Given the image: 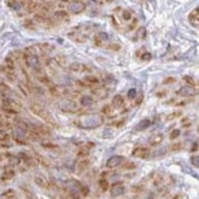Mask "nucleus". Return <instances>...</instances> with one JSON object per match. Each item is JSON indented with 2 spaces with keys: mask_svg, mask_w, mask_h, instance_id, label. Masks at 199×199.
Returning <instances> with one entry per match:
<instances>
[{
  "mask_svg": "<svg viewBox=\"0 0 199 199\" xmlns=\"http://www.w3.org/2000/svg\"><path fill=\"white\" fill-rule=\"evenodd\" d=\"M30 108H31V111L36 115H38V117L42 119V121H44L47 124H50V126H53V127L57 126V121H55V118L53 117V114L50 113L46 107H43L42 105H39V103H32Z\"/></svg>",
  "mask_w": 199,
  "mask_h": 199,
  "instance_id": "f257e3e1",
  "label": "nucleus"
},
{
  "mask_svg": "<svg viewBox=\"0 0 199 199\" xmlns=\"http://www.w3.org/2000/svg\"><path fill=\"white\" fill-rule=\"evenodd\" d=\"M84 128H94V127H98L101 123L103 122L102 115H96V114H91V115H85L81 119Z\"/></svg>",
  "mask_w": 199,
  "mask_h": 199,
  "instance_id": "f03ea898",
  "label": "nucleus"
},
{
  "mask_svg": "<svg viewBox=\"0 0 199 199\" xmlns=\"http://www.w3.org/2000/svg\"><path fill=\"white\" fill-rule=\"evenodd\" d=\"M59 107L63 112H68V113H75L79 111V106L76 105V102H74L71 100H65L59 105Z\"/></svg>",
  "mask_w": 199,
  "mask_h": 199,
  "instance_id": "7ed1b4c3",
  "label": "nucleus"
},
{
  "mask_svg": "<svg viewBox=\"0 0 199 199\" xmlns=\"http://www.w3.org/2000/svg\"><path fill=\"white\" fill-rule=\"evenodd\" d=\"M25 62L30 68H33V69L39 68V59H38V55L36 53L25 54Z\"/></svg>",
  "mask_w": 199,
  "mask_h": 199,
  "instance_id": "20e7f679",
  "label": "nucleus"
},
{
  "mask_svg": "<svg viewBox=\"0 0 199 199\" xmlns=\"http://www.w3.org/2000/svg\"><path fill=\"white\" fill-rule=\"evenodd\" d=\"M132 155L135 156V157H139V159H149L150 157V150L146 149V147H143V146H138L133 150Z\"/></svg>",
  "mask_w": 199,
  "mask_h": 199,
  "instance_id": "39448f33",
  "label": "nucleus"
},
{
  "mask_svg": "<svg viewBox=\"0 0 199 199\" xmlns=\"http://www.w3.org/2000/svg\"><path fill=\"white\" fill-rule=\"evenodd\" d=\"M124 161V157L121 156V155H114L112 157H109V159L107 160V164H106V166H107L108 168H114L117 167V166H119L121 164H123Z\"/></svg>",
  "mask_w": 199,
  "mask_h": 199,
  "instance_id": "423d86ee",
  "label": "nucleus"
},
{
  "mask_svg": "<svg viewBox=\"0 0 199 199\" xmlns=\"http://www.w3.org/2000/svg\"><path fill=\"white\" fill-rule=\"evenodd\" d=\"M69 9H70V11H71L73 14L77 15V14H81V12L85 11L86 5H85L84 3H81V1H75V3H71V4H70Z\"/></svg>",
  "mask_w": 199,
  "mask_h": 199,
  "instance_id": "0eeeda50",
  "label": "nucleus"
},
{
  "mask_svg": "<svg viewBox=\"0 0 199 199\" xmlns=\"http://www.w3.org/2000/svg\"><path fill=\"white\" fill-rule=\"evenodd\" d=\"M109 39V36L106 33V32H100V33H97L95 36V39L94 42L96 46H98V47H101V46H103L105 43H107Z\"/></svg>",
  "mask_w": 199,
  "mask_h": 199,
  "instance_id": "6e6552de",
  "label": "nucleus"
},
{
  "mask_svg": "<svg viewBox=\"0 0 199 199\" xmlns=\"http://www.w3.org/2000/svg\"><path fill=\"white\" fill-rule=\"evenodd\" d=\"M92 95H94V97L96 100H102V98H106L108 95V90L105 89V87H97V89L92 90ZM92 97V98H94Z\"/></svg>",
  "mask_w": 199,
  "mask_h": 199,
  "instance_id": "1a4fd4ad",
  "label": "nucleus"
},
{
  "mask_svg": "<svg viewBox=\"0 0 199 199\" xmlns=\"http://www.w3.org/2000/svg\"><path fill=\"white\" fill-rule=\"evenodd\" d=\"M124 192H126V187L121 183L114 184V186L111 188V196L112 197H119V196H122Z\"/></svg>",
  "mask_w": 199,
  "mask_h": 199,
  "instance_id": "9d476101",
  "label": "nucleus"
},
{
  "mask_svg": "<svg viewBox=\"0 0 199 199\" xmlns=\"http://www.w3.org/2000/svg\"><path fill=\"white\" fill-rule=\"evenodd\" d=\"M188 20H189V24H191L193 27L198 29V26H199V16H198V9L197 7L194 9L191 14H189Z\"/></svg>",
  "mask_w": 199,
  "mask_h": 199,
  "instance_id": "9b49d317",
  "label": "nucleus"
},
{
  "mask_svg": "<svg viewBox=\"0 0 199 199\" xmlns=\"http://www.w3.org/2000/svg\"><path fill=\"white\" fill-rule=\"evenodd\" d=\"M150 126H151V121H150V119H147V118H145V119H143V121L139 122L134 129H135L137 132H143V130H145V129L149 128Z\"/></svg>",
  "mask_w": 199,
  "mask_h": 199,
  "instance_id": "f8f14e48",
  "label": "nucleus"
},
{
  "mask_svg": "<svg viewBox=\"0 0 199 199\" xmlns=\"http://www.w3.org/2000/svg\"><path fill=\"white\" fill-rule=\"evenodd\" d=\"M35 18L38 22H41L42 25H46V26H53V22L52 20L48 17V16H46V15H41V14H37V15L35 16Z\"/></svg>",
  "mask_w": 199,
  "mask_h": 199,
  "instance_id": "ddd939ff",
  "label": "nucleus"
},
{
  "mask_svg": "<svg viewBox=\"0 0 199 199\" xmlns=\"http://www.w3.org/2000/svg\"><path fill=\"white\" fill-rule=\"evenodd\" d=\"M162 140H164V135L160 133H157V134H154L152 137H150L149 143H150V145H159L162 143Z\"/></svg>",
  "mask_w": 199,
  "mask_h": 199,
  "instance_id": "4468645a",
  "label": "nucleus"
},
{
  "mask_svg": "<svg viewBox=\"0 0 199 199\" xmlns=\"http://www.w3.org/2000/svg\"><path fill=\"white\" fill-rule=\"evenodd\" d=\"M194 94V90L192 86H183L182 89H179L177 91V95L179 96H191Z\"/></svg>",
  "mask_w": 199,
  "mask_h": 199,
  "instance_id": "2eb2a0df",
  "label": "nucleus"
},
{
  "mask_svg": "<svg viewBox=\"0 0 199 199\" xmlns=\"http://www.w3.org/2000/svg\"><path fill=\"white\" fill-rule=\"evenodd\" d=\"M80 105L81 106H84V107H87V106H91V105H94V98H92V96H82L80 97Z\"/></svg>",
  "mask_w": 199,
  "mask_h": 199,
  "instance_id": "dca6fc26",
  "label": "nucleus"
},
{
  "mask_svg": "<svg viewBox=\"0 0 199 199\" xmlns=\"http://www.w3.org/2000/svg\"><path fill=\"white\" fill-rule=\"evenodd\" d=\"M112 105H113V107H115V108L122 107V106L124 105V100H123V97H122L121 95L114 96V97H113V101H112Z\"/></svg>",
  "mask_w": 199,
  "mask_h": 199,
  "instance_id": "f3484780",
  "label": "nucleus"
},
{
  "mask_svg": "<svg viewBox=\"0 0 199 199\" xmlns=\"http://www.w3.org/2000/svg\"><path fill=\"white\" fill-rule=\"evenodd\" d=\"M70 70H73V71H85L86 70V67L84 65V64H79V63H75V64H71L70 67Z\"/></svg>",
  "mask_w": 199,
  "mask_h": 199,
  "instance_id": "a211bd4d",
  "label": "nucleus"
},
{
  "mask_svg": "<svg viewBox=\"0 0 199 199\" xmlns=\"http://www.w3.org/2000/svg\"><path fill=\"white\" fill-rule=\"evenodd\" d=\"M54 16H55V18H58V20H68V12L64 11V10L55 11Z\"/></svg>",
  "mask_w": 199,
  "mask_h": 199,
  "instance_id": "6ab92c4d",
  "label": "nucleus"
},
{
  "mask_svg": "<svg viewBox=\"0 0 199 199\" xmlns=\"http://www.w3.org/2000/svg\"><path fill=\"white\" fill-rule=\"evenodd\" d=\"M84 81L85 82H89V84H92V85H95V84H98L100 80L97 79L95 75H86L84 77Z\"/></svg>",
  "mask_w": 199,
  "mask_h": 199,
  "instance_id": "aec40b11",
  "label": "nucleus"
},
{
  "mask_svg": "<svg viewBox=\"0 0 199 199\" xmlns=\"http://www.w3.org/2000/svg\"><path fill=\"white\" fill-rule=\"evenodd\" d=\"M145 33H146V30L144 29V27H140V29L138 30V32H137V36H138V37H135V38H134V41H138V39L144 38V37H145Z\"/></svg>",
  "mask_w": 199,
  "mask_h": 199,
  "instance_id": "412c9836",
  "label": "nucleus"
},
{
  "mask_svg": "<svg viewBox=\"0 0 199 199\" xmlns=\"http://www.w3.org/2000/svg\"><path fill=\"white\" fill-rule=\"evenodd\" d=\"M122 17H123V20L124 21H129L132 18V12L129 11V10H124L122 12Z\"/></svg>",
  "mask_w": 199,
  "mask_h": 199,
  "instance_id": "4be33fe9",
  "label": "nucleus"
},
{
  "mask_svg": "<svg viewBox=\"0 0 199 199\" xmlns=\"http://www.w3.org/2000/svg\"><path fill=\"white\" fill-rule=\"evenodd\" d=\"M35 181H36V183L38 184V186H41V187H46V186H47V182H46L42 177H39V176L35 178Z\"/></svg>",
  "mask_w": 199,
  "mask_h": 199,
  "instance_id": "5701e85b",
  "label": "nucleus"
},
{
  "mask_svg": "<svg viewBox=\"0 0 199 199\" xmlns=\"http://www.w3.org/2000/svg\"><path fill=\"white\" fill-rule=\"evenodd\" d=\"M182 114V112H173V113H171L170 115H167V121H172V119H176L177 117H179V115Z\"/></svg>",
  "mask_w": 199,
  "mask_h": 199,
  "instance_id": "b1692460",
  "label": "nucleus"
},
{
  "mask_svg": "<svg viewBox=\"0 0 199 199\" xmlns=\"http://www.w3.org/2000/svg\"><path fill=\"white\" fill-rule=\"evenodd\" d=\"M191 162H192V165H194V167H198V166H199V157H198V155H194V156L191 157Z\"/></svg>",
  "mask_w": 199,
  "mask_h": 199,
  "instance_id": "393cba45",
  "label": "nucleus"
},
{
  "mask_svg": "<svg viewBox=\"0 0 199 199\" xmlns=\"http://www.w3.org/2000/svg\"><path fill=\"white\" fill-rule=\"evenodd\" d=\"M137 97V90L135 89H130L128 91V98H130V100H134Z\"/></svg>",
  "mask_w": 199,
  "mask_h": 199,
  "instance_id": "a878e982",
  "label": "nucleus"
},
{
  "mask_svg": "<svg viewBox=\"0 0 199 199\" xmlns=\"http://www.w3.org/2000/svg\"><path fill=\"white\" fill-rule=\"evenodd\" d=\"M179 134H181V130H179V129H175V130L171 132L170 138H171V139H176V138L179 137Z\"/></svg>",
  "mask_w": 199,
  "mask_h": 199,
  "instance_id": "bb28decb",
  "label": "nucleus"
},
{
  "mask_svg": "<svg viewBox=\"0 0 199 199\" xmlns=\"http://www.w3.org/2000/svg\"><path fill=\"white\" fill-rule=\"evenodd\" d=\"M184 79V80H186L187 82H188V84H189V86H194V85H196V81H194V79L193 77H191V76H184L183 77Z\"/></svg>",
  "mask_w": 199,
  "mask_h": 199,
  "instance_id": "cd10ccee",
  "label": "nucleus"
},
{
  "mask_svg": "<svg viewBox=\"0 0 199 199\" xmlns=\"http://www.w3.org/2000/svg\"><path fill=\"white\" fill-rule=\"evenodd\" d=\"M100 187H101V189L106 191V189L108 188V182L106 181V179H101V181H100Z\"/></svg>",
  "mask_w": 199,
  "mask_h": 199,
  "instance_id": "c85d7f7f",
  "label": "nucleus"
},
{
  "mask_svg": "<svg viewBox=\"0 0 199 199\" xmlns=\"http://www.w3.org/2000/svg\"><path fill=\"white\" fill-rule=\"evenodd\" d=\"M150 59H151V54H150V53H143V54H141V60L149 62Z\"/></svg>",
  "mask_w": 199,
  "mask_h": 199,
  "instance_id": "c756f323",
  "label": "nucleus"
},
{
  "mask_svg": "<svg viewBox=\"0 0 199 199\" xmlns=\"http://www.w3.org/2000/svg\"><path fill=\"white\" fill-rule=\"evenodd\" d=\"M182 146H183L182 143H176V144L172 145V150H173V151H176V150H181Z\"/></svg>",
  "mask_w": 199,
  "mask_h": 199,
  "instance_id": "7c9ffc66",
  "label": "nucleus"
},
{
  "mask_svg": "<svg viewBox=\"0 0 199 199\" xmlns=\"http://www.w3.org/2000/svg\"><path fill=\"white\" fill-rule=\"evenodd\" d=\"M43 147H46V149H55L57 145H55V144H50V143H47V144H43Z\"/></svg>",
  "mask_w": 199,
  "mask_h": 199,
  "instance_id": "2f4dec72",
  "label": "nucleus"
},
{
  "mask_svg": "<svg viewBox=\"0 0 199 199\" xmlns=\"http://www.w3.org/2000/svg\"><path fill=\"white\" fill-rule=\"evenodd\" d=\"M124 168H135V164L134 162H127V165L123 166Z\"/></svg>",
  "mask_w": 199,
  "mask_h": 199,
  "instance_id": "473e14b6",
  "label": "nucleus"
},
{
  "mask_svg": "<svg viewBox=\"0 0 199 199\" xmlns=\"http://www.w3.org/2000/svg\"><path fill=\"white\" fill-rule=\"evenodd\" d=\"M109 111H111V107L109 106H106V107H103L102 112H103V114H109Z\"/></svg>",
  "mask_w": 199,
  "mask_h": 199,
  "instance_id": "72a5a7b5",
  "label": "nucleus"
},
{
  "mask_svg": "<svg viewBox=\"0 0 199 199\" xmlns=\"http://www.w3.org/2000/svg\"><path fill=\"white\" fill-rule=\"evenodd\" d=\"M87 161H82V162H80V170H84V168H86L87 167Z\"/></svg>",
  "mask_w": 199,
  "mask_h": 199,
  "instance_id": "f704fd0d",
  "label": "nucleus"
},
{
  "mask_svg": "<svg viewBox=\"0 0 199 199\" xmlns=\"http://www.w3.org/2000/svg\"><path fill=\"white\" fill-rule=\"evenodd\" d=\"M176 80H175V77H170V79H166V80L164 81V84L166 85V84H170V82H175Z\"/></svg>",
  "mask_w": 199,
  "mask_h": 199,
  "instance_id": "c9c22d12",
  "label": "nucleus"
},
{
  "mask_svg": "<svg viewBox=\"0 0 199 199\" xmlns=\"http://www.w3.org/2000/svg\"><path fill=\"white\" fill-rule=\"evenodd\" d=\"M123 123H124V119H122V121H118V122H115V123H112V124H113V126H115V127H121Z\"/></svg>",
  "mask_w": 199,
  "mask_h": 199,
  "instance_id": "e433bc0d",
  "label": "nucleus"
},
{
  "mask_svg": "<svg viewBox=\"0 0 199 199\" xmlns=\"http://www.w3.org/2000/svg\"><path fill=\"white\" fill-rule=\"evenodd\" d=\"M198 150V143L196 141V143H194V145L192 146V151H197Z\"/></svg>",
  "mask_w": 199,
  "mask_h": 199,
  "instance_id": "4c0bfd02",
  "label": "nucleus"
},
{
  "mask_svg": "<svg viewBox=\"0 0 199 199\" xmlns=\"http://www.w3.org/2000/svg\"><path fill=\"white\" fill-rule=\"evenodd\" d=\"M79 155H80V156H84V155H87V150H81L80 152H79Z\"/></svg>",
  "mask_w": 199,
  "mask_h": 199,
  "instance_id": "58836bf2",
  "label": "nucleus"
},
{
  "mask_svg": "<svg viewBox=\"0 0 199 199\" xmlns=\"http://www.w3.org/2000/svg\"><path fill=\"white\" fill-rule=\"evenodd\" d=\"M143 97H144V95H140V97H139V98L137 100V103H138V105H140V102H141V100H143Z\"/></svg>",
  "mask_w": 199,
  "mask_h": 199,
  "instance_id": "ea45409f",
  "label": "nucleus"
}]
</instances>
